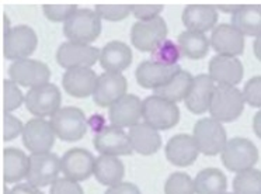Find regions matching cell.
I'll return each instance as SVG.
<instances>
[{
    "instance_id": "cell-27",
    "label": "cell",
    "mask_w": 261,
    "mask_h": 194,
    "mask_svg": "<svg viewBox=\"0 0 261 194\" xmlns=\"http://www.w3.org/2000/svg\"><path fill=\"white\" fill-rule=\"evenodd\" d=\"M30 156L18 148H6L3 152V179L5 183H20L27 177Z\"/></svg>"
},
{
    "instance_id": "cell-41",
    "label": "cell",
    "mask_w": 261,
    "mask_h": 194,
    "mask_svg": "<svg viewBox=\"0 0 261 194\" xmlns=\"http://www.w3.org/2000/svg\"><path fill=\"white\" fill-rule=\"evenodd\" d=\"M162 12V5H130V13L134 14V17L138 18V21H148L159 17Z\"/></svg>"
},
{
    "instance_id": "cell-50",
    "label": "cell",
    "mask_w": 261,
    "mask_h": 194,
    "mask_svg": "<svg viewBox=\"0 0 261 194\" xmlns=\"http://www.w3.org/2000/svg\"><path fill=\"white\" fill-rule=\"evenodd\" d=\"M223 194H234V193H223Z\"/></svg>"
},
{
    "instance_id": "cell-3",
    "label": "cell",
    "mask_w": 261,
    "mask_h": 194,
    "mask_svg": "<svg viewBox=\"0 0 261 194\" xmlns=\"http://www.w3.org/2000/svg\"><path fill=\"white\" fill-rule=\"evenodd\" d=\"M260 154L254 143L247 138L236 137L229 139L221 152V159L227 171L239 172L254 167L258 162Z\"/></svg>"
},
{
    "instance_id": "cell-46",
    "label": "cell",
    "mask_w": 261,
    "mask_h": 194,
    "mask_svg": "<svg viewBox=\"0 0 261 194\" xmlns=\"http://www.w3.org/2000/svg\"><path fill=\"white\" fill-rule=\"evenodd\" d=\"M253 130L254 134L261 139V110L258 113H255L254 118H253Z\"/></svg>"
},
{
    "instance_id": "cell-48",
    "label": "cell",
    "mask_w": 261,
    "mask_h": 194,
    "mask_svg": "<svg viewBox=\"0 0 261 194\" xmlns=\"http://www.w3.org/2000/svg\"><path fill=\"white\" fill-rule=\"evenodd\" d=\"M239 6H240V5H230V6H215V7H216V10H221V12L230 13V14H233V13L238 10Z\"/></svg>"
},
{
    "instance_id": "cell-29",
    "label": "cell",
    "mask_w": 261,
    "mask_h": 194,
    "mask_svg": "<svg viewBox=\"0 0 261 194\" xmlns=\"http://www.w3.org/2000/svg\"><path fill=\"white\" fill-rule=\"evenodd\" d=\"M232 26L243 35H261V5H240L232 14Z\"/></svg>"
},
{
    "instance_id": "cell-49",
    "label": "cell",
    "mask_w": 261,
    "mask_h": 194,
    "mask_svg": "<svg viewBox=\"0 0 261 194\" xmlns=\"http://www.w3.org/2000/svg\"><path fill=\"white\" fill-rule=\"evenodd\" d=\"M12 30V27H10V23H9V17L7 16H5V34L6 33H9Z\"/></svg>"
},
{
    "instance_id": "cell-20",
    "label": "cell",
    "mask_w": 261,
    "mask_h": 194,
    "mask_svg": "<svg viewBox=\"0 0 261 194\" xmlns=\"http://www.w3.org/2000/svg\"><path fill=\"white\" fill-rule=\"evenodd\" d=\"M98 76L91 68L68 69L62 78V86L69 96L86 99L93 96Z\"/></svg>"
},
{
    "instance_id": "cell-21",
    "label": "cell",
    "mask_w": 261,
    "mask_h": 194,
    "mask_svg": "<svg viewBox=\"0 0 261 194\" xmlns=\"http://www.w3.org/2000/svg\"><path fill=\"white\" fill-rule=\"evenodd\" d=\"M198 155V145L193 135L188 134H177L171 137L166 145V158L174 166H191L197 160Z\"/></svg>"
},
{
    "instance_id": "cell-24",
    "label": "cell",
    "mask_w": 261,
    "mask_h": 194,
    "mask_svg": "<svg viewBox=\"0 0 261 194\" xmlns=\"http://www.w3.org/2000/svg\"><path fill=\"white\" fill-rule=\"evenodd\" d=\"M218 10L212 5H188L182 10L181 21L188 31L206 33L215 29L218 23Z\"/></svg>"
},
{
    "instance_id": "cell-5",
    "label": "cell",
    "mask_w": 261,
    "mask_h": 194,
    "mask_svg": "<svg viewBox=\"0 0 261 194\" xmlns=\"http://www.w3.org/2000/svg\"><path fill=\"white\" fill-rule=\"evenodd\" d=\"M52 128L59 139L65 142H76L87 132V120L83 110L79 107H62L52 115Z\"/></svg>"
},
{
    "instance_id": "cell-42",
    "label": "cell",
    "mask_w": 261,
    "mask_h": 194,
    "mask_svg": "<svg viewBox=\"0 0 261 194\" xmlns=\"http://www.w3.org/2000/svg\"><path fill=\"white\" fill-rule=\"evenodd\" d=\"M49 194H85V191L79 182L70 180L68 177H59L51 186Z\"/></svg>"
},
{
    "instance_id": "cell-31",
    "label": "cell",
    "mask_w": 261,
    "mask_h": 194,
    "mask_svg": "<svg viewBox=\"0 0 261 194\" xmlns=\"http://www.w3.org/2000/svg\"><path fill=\"white\" fill-rule=\"evenodd\" d=\"M177 44L180 46L182 57L188 59H202L206 57L210 51L211 42L206 38L204 33H197V31H182L181 34L177 37Z\"/></svg>"
},
{
    "instance_id": "cell-15",
    "label": "cell",
    "mask_w": 261,
    "mask_h": 194,
    "mask_svg": "<svg viewBox=\"0 0 261 194\" xmlns=\"http://www.w3.org/2000/svg\"><path fill=\"white\" fill-rule=\"evenodd\" d=\"M128 82L122 74L104 72L98 76L93 100L98 107H111L115 102L126 94Z\"/></svg>"
},
{
    "instance_id": "cell-8",
    "label": "cell",
    "mask_w": 261,
    "mask_h": 194,
    "mask_svg": "<svg viewBox=\"0 0 261 194\" xmlns=\"http://www.w3.org/2000/svg\"><path fill=\"white\" fill-rule=\"evenodd\" d=\"M25 107L37 118L52 117L61 109L62 96L57 85H48L33 87L25 93Z\"/></svg>"
},
{
    "instance_id": "cell-28",
    "label": "cell",
    "mask_w": 261,
    "mask_h": 194,
    "mask_svg": "<svg viewBox=\"0 0 261 194\" xmlns=\"http://www.w3.org/2000/svg\"><path fill=\"white\" fill-rule=\"evenodd\" d=\"M125 176V166L113 155H100L94 163V177L102 186L111 187L114 184L122 182Z\"/></svg>"
},
{
    "instance_id": "cell-13",
    "label": "cell",
    "mask_w": 261,
    "mask_h": 194,
    "mask_svg": "<svg viewBox=\"0 0 261 194\" xmlns=\"http://www.w3.org/2000/svg\"><path fill=\"white\" fill-rule=\"evenodd\" d=\"M23 143L31 154L49 152L55 143L57 134L52 128L51 123L45 118H33L24 126Z\"/></svg>"
},
{
    "instance_id": "cell-10",
    "label": "cell",
    "mask_w": 261,
    "mask_h": 194,
    "mask_svg": "<svg viewBox=\"0 0 261 194\" xmlns=\"http://www.w3.org/2000/svg\"><path fill=\"white\" fill-rule=\"evenodd\" d=\"M62 172L61 159L52 152L30 155V167L27 173V183L35 187L52 186L59 179Z\"/></svg>"
},
{
    "instance_id": "cell-6",
    "label": "cell",
    "mask_w": 261,
    "mask_h": 194,
    "mask_svg": "<svg viewBox=\"0 0 261 194\" xmlns=\"http://www.w3.org/2000/svg\"><path fill=\"white\" fill-rule=\"evenodd\" d=\"M193 137L198 145L199 152L206 156H215L221 154L227 142L226 130L222 123L214 120L212 117L201 118L195 123Z\"/></svg>"
},
{
    "instance_id": "cell-17",
    "label": "cell",
    "mask_w": 261,
    "mask_h": 194,
    "mask_svg": "<svg viewBox=\"0 0 261 194\" xmlns=\"http://www.w3.org/2000/svg\"><path fill=\"white\" fill-rule=\"evenodd\" d=\"M143 100L135 94H125L108 109L111 124L119 128H130L139 124L143 113Z\"/></svg>"
},
{
    "instance_id": "cell-26",
    "label": "cell",
    "mask_w": 261,
    "mask_h": 194,
    "mask_svg": "<svg viewBox=\"0 0 261 194\" xmlns=\"http://www.w3.org/2000/svg\"><path fill=\"white\" fill-rule=\"evenodd\" d=\"M128 137L132 149L143 156L156 154L162 147V137L159 131L146 123H139L137 126L130 127Z\"/></svg>"
},
{
    "instance_id": "cell-39",
    "label": "cell",
    "mask_w": 261,
    "mask_h": 194,
    "mask_svg": "<svg viewBox=\"0 0 261 194\" xmlns=\"http://www.w3.org/2000/svg\"><path fill=\"white\" fill-rule=\"evenodd\" d=\"M242 93H243L244 102L250 107L261 109V76H254L247 80V83H244Z\"/></svg>"
},
{
    "instance_id": "cell-18",
    "label": "cell",
    "mask_w": 261,
    "mask_h": 194,
    "mask_svg": "<svg viewBox=\"0 0 261 194\" xmlns=\"http://www.w3.org/2000/svg\"><path fill=\"white\" fill-rule=\"evenodd\" d=\"M211 46L218 55L239 57L244 51V35L232 24L216 26L211 35Z\"/></svg>"
},
{
    "instance_id": "cell-23",
    "label": "cell",
    "mask_w": 261,
    "mask_h": 194,
    "mask_svg": "<svg viewBox=\"0 0 261 194\" xmlns=\"http://www.w3.org/2000/svg\"><path fill=\"white\" fill-rule=\"evenodd\" d=\"M215 87V82L208 74L194 76L193 87L184 100L188 111L193 114H204L205 111H208Z\"/></svg>"
},
{
    "instance_id": "cell-43",
    "label": "cell",
    "mask_w": 261,
    "mask_h": 194,
    "mask_svg": "<svg viewBox=\"0 0 261 194\" xmlns=\"http://www.w3.org/2000/svg\"><path fill=\"white\" fill-rule=\"evenodd\" d=\"M104 194H141V190L129 182H121L107 188Z\"/></svg>"
},
{
    "instance_id": "cell-35",
    "label": "cell",
    "mask_w": 261,
    "mask_h": 194,
    "mask_svg": "<svg viewBox=\"0 0 261 194\" xmlns=\"http://www.w3.org/2000/svg\"><path fill=\"white\" fill-rule=\"evenodd\" d=\"M165 194H195L194 180L182 172L171 173L165 183Z\"/></svg>"
},
{
    "instance_id": "cell-9",
    "label": "cell",
    "mask_w": 261,
    "mask_h": 194,
    "mask_svg": "<svg viewBox=\"0 0 261 194\" xmlns=\"http://www.w3.org/2000/svg\"><path fill=\"white\" fill-rule=\"evenodd\" d=\"M38 45L35 31L29 26H16L3 38V55L10 61L27 59Z\"/></svg>"
},
{
    "instance_id": "cell-2",
    "label": "cell",
    "mask_w": 261,
    "mask_h": 194,
    "mask_svg": "<svg viewBox=\"0 0 261 194\" xmlns=\"http://www.w3.org/2000/svg\"><path fill=\"white\" fill-rule=\"evenodd\" d=\"M101 18L94 10L77 9L63 24V34L72 42L89 44L101 34Z\"/></svg>"
},
{
    "instance_id": "cell-37",
    "label": "cell",
    "mask_w": 261,
    "mask_h": 194,
    "mask_svg": "<svg viewBox=\"0 0 261 194\" xmlns=\"http://www.w3.org/2000/svg\"><path fill=\"white\" fill-rule=\"evenodd\" d=\"M94 12L100 16V18L108 21H121L125 20L130 14V5H108L100 3L96 5Z\"/></svg>"
},
{
    "instance_id": "cell-40",
    "label": "cell",
    "mask_w": 261,
    "mask_h": 194,
    "mask_svg": "<svg viewBox=\"0 0 261 194\" xmlns=\"http://www.w3.org/2000/svg\"><path fill=\"white\" fill-rule=\"evenodd\" d=\"M24 126L17 117H14L12 113L3 114V139L5 141H13L18 135L23 134Z\"/></svg>"
},
{
    "instance_id": "cell-38",
    "label": "cell",
    "mask_w": 261,
    "mask_h": 194,
    "mask_svg": "<svg viewBox=\"0 0 261 194\" xmlns=\"http://www.w3.org/2000/svg\"><path fill=\"white\" fill-rule=\"evenodd\" d=\"M77 9L79 7L76 5H65V3L52 5L49 3V5L42 6V12L45 14V17L51 21H68Z\"/></svg>"
},
{
    "instance_id": "cell-33",
    "label": "cell",
    "mask_w": 261,
    "mask_h": 194,
    "mask_svg": "<svg viewBox=\"0 0 261 194\" xmlns=\"http://www.w3.org/2000/svg\"><path fill=\"white\" fill-rule=\"evenodd\" d=\"M234 194H261V171L247 169L239 172L233 179Z\"/></svg>"
},
{
    "instance_id": "cell-16",
    "label": "cell",
    "mask_w": 261,
    "mask_h": 194,
    "mask_svg": "<svg viewBox=\"0 0 261 194\" xmlns=\"http://www.w3.org/2000/svg\"><path fill=\"white\" fill-rule=\"evenodd\" d=\"M94 148L100 155H113V156H128L134 152L130 147L128 134L119 127L110 126L97 132L93 139Z\"/></svg>"
},
{
    "instance_id": "cell-30",
    "label": "cell",
    "mask_w": 261,
    "mask_h": 194,
    "mask_svg": "<svg viewBox=\"0 0 261 194\" xmlns=\"http://www.w3.org/2000/svg\"><path fill=\"white\" fill-rule=\"evenodd\" d=\"M193 82L194 76H191V74L187 70L181 69L169 83L154 89L153 94L166 99L171 103H178L181 100H186V97L188 96V93L193 87Z\"/></svg>"
},
{
    "instance_id": "cell-11",
    "label": "cell",
    "mask_w": 261,
    "mask_h": 194,
    "mask_svg": "<svg viewBox=\"0 0 261 194\" xmlns=\"http://www.w3.org/2000/svg\"><path fill=\"white\" fill-rule=\"evenodd\" d=\"M9 75L13 82L23 87H38L49 83L51 79V69L46 63L37 59H20L10 65Z\"/></svg>"
},
{
    "instance_id": "cell-36",
    "label": "cell",
    "mask_w": 261,
    "mask_h": 194,
    "mask_svg": "<svg viewBox=\"0 0 261 194\" xmlns=\"http://www.w3.org/2000/svg\"><path fill=\"white\" fill-rule=\"evenodd\" d=\"M23 102H25L24 96L20 87L16 82L12 79H6L3 82V109L5 113H12L14 110H17Z\"/></svg>"
},
{
    "instance_id": "cell-7",
    "label": "cell",
    "mask_w": 261,
    "mask_h": 194,
    "mask_svg": "<svg viewBox=\"0 0 261 194\" xmlns=\"http://www.w3.org/2000/svg\"><path fill=\"white\" fill-rule=\"evenodd\" d=\"M167 24L165 18H152L148 21H137L130 29V42L141 52H152L167 40Z\"/></svg>"
},
{
    "instance_id": "cell-44",
    "label": "cell",
    "mask_w": 261,
    "mask_h": 194,
    "mask_svg": "<svg viewBox=\"0 0 261 194\" xmlns=\"http://www.w3.org/2000/svg\"><path fill=\"white\" fill-rule=\"evenodd\" d=\"M5 191H6L5 194H44L40 188L30 184V183H20V184H16L10 191L7 188Z\"/></svg>"
},
{
    "instance_id": "cell-19",
    "label": "cell",
    "mask_w": 261,
    "mask_h": 194,
    "mask_svg": "<svg viewBox=\"0 0 261 194\" xmlns=\"http://www.w3.org/2000/svg\"><path fill=\"white\" fill-rule=\"evenodd\" d=\"M181 68L176 66H166L162 63L153 62V61H143L138 65L135 70V78H137L138 85L143 89H158L166 83H169Z\"/></svg>"
},
{
    "instance_id": "cell-22",
    "label": "cell",
    "mask_w": 261,
    "mask_h": 194,
    "mask_svg": "<svg viewBox=\"0 0 261 194\" xmlns=\"http://www.w3.org/2000/svg\"><path fill=\"white\" fill-rule=\"evenodd\" d=\"M210 76L218 85L236 86L243 79V63L234 57L216 55L208 65Z\"/></svg>"
},
{
    "instance_id": "cell-45",
    "label": "cell",
    "mask_w": 261,
    "mask_h": 194,
    "mask_svg": "<svg viewBox=\"0 0 261 194\" xmlns=\"http://www.w3.org/2000/svg\"><path fill=\"white\" fill-rule=\"evenodd\" d=\"M89 126H90V128L93 131H96V134L101 131V130H104L106 127H104V118H102V115H93L90 118V121H89Z\"/></svg>"
},
{
    "instance_id": "cell-47",
    "label": "cell",
    "mask_w": 261,
    "mask_h": 194,
    "mask_svg": "<svg viewBox=\"0 0 261 194\" xmlns=\"http://www.w3.org/2000/svg\"><path fill=\"white\" fill-rule=\"evenodd\" d=\"M253 51H254L255 58L261 62V35L255 37L254 42H253Z\"/></svg>"
},
{
    "instance_id": "cell-1",
    "label": "cell",
    "mask_w": 261,
    "mask_h": 194,
    "mask_svg": "<svg viewBox=\"0 0 261 194\" xmlns=\"http://www.w3.org/2000/svg\"><path fill=\"white\" fill-rule=\"evenodd\" d=\"M243 93L236 86L216 85L210 104L211 117L219 123L238 120L244 110Z\"/></svg>"
},
{
    "instance_id": "cell-4",
    "label": "cell",
    "mask_w": 261,
    "mask_h": 194,
    "mask_svg": "<svg viewBox=\"0 0 261 194\" xmlns=\"http://www.w3.org/2000/svg\"><path fill=\"white\" fill-rule=\"evenodd\" d=\"M142 106V118L146 124L156 128L158 131L174 128L180 121L178 106L166 99L152 94L143 100Z\"/></svg>"
},
{
    "instance_id": "cell-32",
    "label": "cell",
    "mask_w": 261,
    "mask_h": 194,
    "mask_svg": "<svg viewBox=\"0 0 261 194\" xmlns=\"http://www.w3.org/2000/svg\"><path fill=\"white\" fill-rule=\"evenodd\" d=\"M194 186L195 194H223L226 193L227 179L221 169L206 167L194 179Z\"/></svg>"
},
{
    "instance_id": "cell-34",
    "label": "cell",
    "mask_w": 261,
    "mask_h": 194,
    "mask_svg": "<svg viewBox=\"0 0 261 194\" xmlns=\"http://www.w3.org/2000/svg\"><path fill=\"white\" fill-rule=\"evenodd\" d=\"M153 62L162 63L166 66H176L178 65V61L181 58V51H180V46L176 44L174 41L166 40L165 42H162L154 51L150 52Z\"/></svg>"
},
{
    "instance_id": "cell-12",
    "label": "cell",
    "mask_w": 261,
    "mask_h": 194,
    "mask_svg": "<svg viewBox=\"0 0 261 194\" xmlns=\"http://www.w3.org/2000/svg\"><path fill=\"white\" fill-rule=\"evenodd\" d=\"M100 54L101 51L96 46L66 41L58 48L57 61L66 70L74 68H91L97 61H100Z\"/></svg>"
},
{
    "instance_id": "cell-14",
    "label": "cell",
    "mask_w": 261,
    "mask_h": 194,
    "mask_svg": "<svg viewBox=\"0 0 261 194\" xmlns=\"http://www.w3.org/2000/svg\"><path fill=\"white\" fill-rule=\"evenodd\" d=\"M96 158L85 148H72L61 158V167L65 177L74 182H85L94 175Z\"/></svg>"
},
{
    "instance_id": "cell-25",
    "label": "cell",
    "mask_w": 261,
    "mask_h": 194,
    "mask_svg": "<svg viewBox=\"0 0 261 194\" xmlns=\"http://www.w3.org/2000/svg\"><path fill=\"white\" fill-rule=\"evenodd\" d=\"M132 63V51L122 41H111L100 54V65L106 72L121 74Z\"/></svg>"
}]
</instances>
